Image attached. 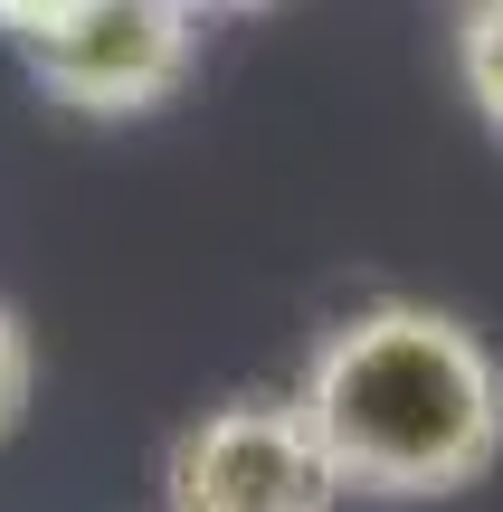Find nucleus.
<instances>
[{
  "label": "nucleus",
  "instance_id": "obj_1",
  "mask_svg": "<svg viewBox=\"0 0 503 512\" xmlns=\"http://www.w3.org/2000/svg\"><path fill=\"white\" fill-rule=\"evenodd\" d=\"M295 408L342 494L447 503L503 465V370L447 304L380 294L304 351Z\"/></svg>",
  "mask_w": 503,
  "mask_h": 512
},
{
  "label": "nucleus",
  "instance_id": "obj_2",
  "mask_svg": "<svg viewBox=\"0 0 503 512\" xmlns=\"http://www.w3.org/2000/svg\"><path fill=\"white\" fill-rule=\"evenodd\" d=\"M342 484L304 427L295 389L219 399L171 437L162 456V512H333Z\"/></svg>",
  "mask_w": 503,
  "mask_h": 512
},
{
  "label": "nucleus",
  "instance_id": "obj_3",
  "mask_svg": "<svg viewBox=\"0 0 503 512\" xmlns=\"http://www.w3.org/2000/svg\"><path fill=\"white\" fill-rule=\"evenodd\" d=\"M19 57L48 86V105L86 114V124H133V114H162L190 86L200 19L181 0H86L67 29H48Z\"/></svg>",
  "mask_w": 503,
  "mask_h": 512
},
{
  "label": "nucleus",
  "instance_id": "obj_4",
  "mask_svg": "<svg viewBox=\"0 0 503 512\" xmlns=\"http://www.w3.org/2000/svg\"><path fill=\"white\" fill-rule=\"evenodd\" d=\"M456 86H466L475 124L503 143V0H466L456 10Z\"/></svg>",
  "mask_w": 503,
  "mask_h": 512
},
{
  "label": "nucleus",
  "instance_id": "obj_5",
  "mask_svg": "<svg viewBox=\"0 0 503 512\" xmlns=\"http://www.w3.org/2000/svg\"><path fill=\"white\" fill-rule=\"evenodd\" d=\"M29 389H38V351H29V323L0 304V437L29 418Z\"/></svg>",
  "mask_w": 503,
  "mask_h": 512
},
{
  "label": "nucleus",
  "instance_id": "obj_6",
  "mask_svg": "<svg viewBox=\"0 0 503 512\" xmlns=\"http://www.w3.org/2000/svg\"><path fill=\"white\" fill-rule=\"evenodd\" d=\"M76 10H86V0H0V38H10V48H38V38L67 29Z\"/></svg>",
  "mask_w": 503,
  "mask_h": 512
},
{
  "label": "nucleus",
  "instance_id": "obj_7",
  "mask_svg": "<svg viewBox=\"0 0 503 512\" xmlns=\"http://www.w3.org/2000/svg\"><path fill=\"white\" fill-rule=\"evenodd\" d=\"M190 19H247V10H276V0H181Z\"/></svg>",
  "mask_w": 503,
  "mask_h": 512
}]
</instances>
